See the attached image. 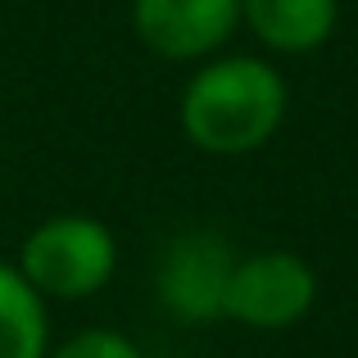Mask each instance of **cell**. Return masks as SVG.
<instances>
[{"instance_id":"1","label":"cell","mask_w":358,"mask_h":358,"mask_svg":"<svg viewBox=\"0 0 358 358\" xmlns=\"http://www.w3.org/2000/svg\"><path fill=\"white\" fill-rule=\"evenodd\" d=\"M290 109L286 78L263 55L200 59L177 96L186 141L213 159H245L281 131Z\"/></svg>"},{"instance_id":"2","label":"cell","mask_w":358,"mask_h":358,"mask_svg":"<svg viewBox=\"0 0 358 358\" xmlns=\"http://www.w3.org/2000/svg\"><path fill=\"white\" fill-rule=\"evenodd\" d=\"M14 268L41 299H91L114 281L118 241L91 213H55L23 236Z\"/></svg>"},{"instance_id":"3","label":"cell","mask_w":358,"mask_h":358,"mask_svg":"<svg viewBox=\"0 0 358 358\" xmlns=\"http://www.w3.org/2000/svg\"><path fill=\"white\" fill-rule=\"evenodd\" d=\"M317 304V272L295 250H254L231 268L222 317L250 331H286Z\"/></svg>"},{"instance_id":"4","label":"cell","mask_w":358,"mask_h":358,"mask_svg":"<svg viewBox=\"0 0 358 358\" xmlns=\"http://www.w3.org/2000/svg\"><path fill=\"white\" fill-rule=\"evenodd\" d=\"M241 254L231 250V241L222 231L209 227H191L177 231L164 245L155 268V295L164 304L168 317L177 322H218L227 308V286H231V268Z\"/></svg>"},{"instance_id":"5","label":"cell","mask_w":358,"mask_h":358,"mask_svg":"<svg viewBox=\"0 0 358 358\" xmlns=\"http://www.w3.org/2000/svg\"><path fill=\"white\" fill-rule=\"evenodd\" d=\"M241 27V0H131V32L150 55L200 64L222 55Z\"/></svg>"},{"instance_id":"6","label":"cell","mask_w":358,"mask_h":358,"mask_svg":"<svg viewBox=\"0 0 358 358\" xmlns=\"http://www.w3.org/2000/svg\"><path fill=\"white\" fill-rule=\"evenodd\" d=\"M341 0H241V27L268 55H313L331 41Z\"/></svg>"},{"instance_id":"7","label":"cell","mask_w":358,"mask_h":358,"mask_svg":"<svg viewBox=\"0 0 358 358\" xmlns=\"http://www.w3.org/2000/svg\"><path fill=\"white\" fill-rule=\"evenodd\" d=\"M50 354V313L32 281L0 263V358H45Z\"/></svg>"},{"instance_id":"8","label":"cell","mask_w":358,"mask_h":358,"mask_svg":"<svg viewBox=\"0 0 358 358\" xmlns=\"http://www.w3.org/2000/svg\"><path fill=\"white\" fill-rule=\"evenodd\" d=\"M45 358H141V350L131 336L114 327H87V331H73L64 345H55Z\"/></svg>"}]
</instances>
